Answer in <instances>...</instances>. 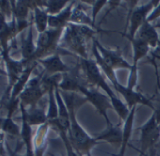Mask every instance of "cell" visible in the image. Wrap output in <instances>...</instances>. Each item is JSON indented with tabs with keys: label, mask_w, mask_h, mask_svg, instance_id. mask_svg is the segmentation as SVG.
Masks as SVG:
<instances>
[{
	"label": "cell",
	"mask_w": 160,
	"mask_h": 156,
	"mask_svg": "<svg viewBox=\"0 0 160 156\" xmlns=\"http://www.w3.org/2000/svg\"><path fill=\"white\" fill-rule=\"evenodd\" d=\"M98 142L106 141L110 144H116L118 146H122V129L121 128V124L112 125L108 127V129L95 137Z\"/></svg>",
	"instance_id": "obj_17"
},
{
	"label": "cell",
	"mask_w": 160,
	"mask_h": 156,
	"mask_svg": "<svg viewBox=\"0 0 160 156\" xmlns=\"http://www.w3.org/2000/svg\"><path fill=\"white\" fill-rule=\"evenodd\" d=\"M79 67L80 71H81V74L89 85L103 90V91L109 97L110 100L118 97L113 89L107 82L106 76L104 75L94 59L79 58Z\"/></svg>",
	"instance_id": "obj_3"
},
{
	"label": "cell",
	"mask_w": 160,
	"mask_h": 156,
	"mask_svg": "<svg viewBox=\"0 0 160 156\" xmlns=\"http://www.w3.org/2000/svg\"><path fill=\"white\" fill-rule=\"evenodd\" d=\"M60 93L70 115V128L68 131L69 140L79 156H92L91 150L98 141L95 137H92L85 131L76 119V109L81 105L78 104V100H80V98L73 92H65L60 90Z\"/></svg>",
	"instance_id": "obj_1"
},
{
	"label": "cell",
	"mask_w": 160,
	"mask_h": 156,
	"mask_svg": "<svg viewBox=\"0 0 160 156\" xmlns=\"http://www.w3.org/2000/svg\"><path fill=\"white\" fill-rule=\"evenodd\" d=\"M71 24L73 25H77V26H86V27H90L95 30H97L99 33L102 32H112L109 30H103L100 28V27L96 26V24L93 23L92 17L86 12L84 7H83V3L80 2H76L73 9H72V16H71V20H70Z\"/></svg>",
	"instance_id": "obj_11"
},
{
	"label": "cell",
	"mask_w": 160,
	"mask_h": 156,
	"mask_svg": "<svg viewBox=\"0 0 160 156\" xmlns=\"http://www.w3.org/2000/svg\"><path fill=\"white\" fill-rule=\"evenodd\" d=\"M76 1H71L60 13L57 15H49L48 27L52 29H64L70 24L72 9Z\"/></svg>",
	"instance_id": "obj_15"
},
{
	"label": "cell",
	"mask_w": 160,
	"mask_h": 156,
	"mask_svg": "<svg viewBox=\"0 0 160 156\" xmlns=\"http://www.w3.org/2000/svg\"><path fill=\"white\" fill-rule=\"evenodd\" d=\"M55 89L56 87H52L48 90L49 94V109L47 113V121L50 123L57 120L58 118V103L55 95Z\"/></svg>",
	"instance_id": "obj_21"
},
{
	"label": "cell",
	"mask_w": 160,
	"mask_h": 156,
	"mask_svg": "<svg viewBox=\"0 0 160 156\" xmlns=\"http://www.w3.org/2000/svg\"><path fill=\"white\" fill-rule=\"evenodd\" d=\"M158 18H160V3H159V5H158L157 7H155V8L152 10V12L150 13V15H149L148 18H147V22L152 23V22L155 21V20L158 19Z\"/></svg>",
	"instance_id": "obj_27"
},
{
	"label": "cell",
	"mask_w": 160,
	"mask_h": 156,
	"mask_svg": "<svg viewBox=\"0 0 160 156\" xmlns=\"http://www.w3.org/2000/svg\"><path fill=\"white\" fill-rule=\"evenodd\" d=\"M113 89L115 90L116 92H118L119 94H121L124 101L125 104L127 105V106L129 107V109H131L132 107L136 106L137 105H146L149 108L152 109L153 111L156 109L155 106L153 105L151 99L145 97L143 94H141L140 92L136 91L135 90H131L129 89L127 86H123L122 85L120 82L116 83L113 86Z\"/></svg>",
	"instance_id": "obj_10"
},
{
	"label": "cell",
	"mask_w": 160,
	"mask_h": 156,
	"mask_svg": "<svg viewBox=\"0 0 160 156\" xmlns=\"http://www.w3.org/2000/svg\"><path fill=\"white\" fill-rule=\"evenodd\" d=\"M50 155H51V156H54V155H53V154H50Z\"/></svg>",
	"instance_id": "obj_31"
},
{
	"label": "cell",
	"mask_w": 160,
	"mask_h": 156,
	"mask_svg": "<svg viewBox=\"0 0 160 156\" xmlns=\"http://www.w3.org/2000/svg\"><path fill=\"white\" fill-rule=\"evenodd\" d=\"M152 63H154V60L155 59H158L160 60V46H157L155 49H153L152 51Z\"/></svg>",
	"instance_id": "obj_29"
},
{
	"label": "cell",
	"mask_w": 160,
	"mask_h": 156,
	"mask_svg": "<svg viewBox=\"0 0 160 156\" xmlns=\"http://www.w3.org/2000/svg\"><path fill=\"white\" fill-rule=\"evenodd\" d=\"M64 29L49 28L43 33H41L38 38L37 50L33 58H40L42 56L56 51L58 44L62 38Z\"/></svg>",
	"instance_id": "obj_7"
},
{
	"label": "cell",
	"mask_w": 160,
	"mask_h": 156,
	"mask_svg": "<svg viewBox=\"0 0 160 156\" xmlns=\"http://www.w3.org/2000/svg\"><path fill=\"white\" fill-rule=\"evenodd\" d=\"M44 92H47V90L42 85L41 77H36L28 83V88L21 94V99L25 104L34 105L41 99Z\"/></svg>",
	"instance_id": "obj_12"
},
{
	"label": "cell",
	"mask_w": 160,
	"mask_h": 156,
	"mask_svg": "<svg viewBox=\"0 0 160 156\" xmlns=\"http://www.w3.org/2000/svg\"><path fill=\"white\" fill-rule=\"evenodd\" d=\"M68 0H50L46 1L45 12L48 15H57L60 13L70 3Z\"/></svg>",
	"instance_id": "obj_22"
},
{
	"label": "cell",
	"mask_w": 160,
	"mask_h": 156,
	"mask_svg": "<svg viewBox=\"0 0 160 156\" xmlns=\"http://www.w3.org/2000/svg\"><path fill=\"white\" fill-rule=\"evenodd\" d=\"M37 47H35L34 41H33V35H32V28H29L28 38L23 43V56L26 59H30L34 57V55L36 53Z\"/></svg>",
	"instance_id": "obj_23"
},
{
	"label": "cell",
	"mask_w": 160,
	"mask_h": 156,
	"mask_svg": "<svg viewBox=\"0 0 160 156\" xmlns=\"http://www.w3.org/2000/svg\"><path fill=\"white\" fill-rule=\"evenodd\" d=\"M3 130H4L5 132H7V133L12 134H16V135H18V134H20L18 126L11 119L10 117H9V119L4 122V124H3Z\"/></svg>",
	"instance_id": "obj_26"
},
{
	"label": "cell",
	"mask_w": 160,
	"mask_h": 156,
	"mask_svg": "<svg viewBox=\"0 0 160 156\" xmlns=\"http://www.w3.org/2000/svg\"><path fill=\"white\" fill-rule=\"evenodd\" d=\"M121 3H122V1H108V5L109 6V9H108V12H106V14H105V16H104L103 20H105V19H106V17L109 14V12H112L116 7H118Z\"/></svg>",
	"instance_id": "obj_28"
},
{
	"label": "cell",
	"mask_w": 160,
	"mask_h": 156,
	"mask_svg": "<svg viewBox=\"0 0 160 156\" xmlns=\"http://www.w3.org/2000/svg\"><path fill=\"white\" fill-rule=\"evenodd\" d=\"M28 6L29 3L27 1H20L15 8V14L20 20H25L28 13Z\"/></svg>",
	"instance_id": "obj_24"
},
{
	"label": "cell",
	"mask_w": 160,
	"mask_h": 156,
	"mask_svg": "<svg viewBox=\"0 0 160 156\" xmlns=\"http://www.w3.org/2000/svg\"><path fill=\"white\" fill-rule=\"evenodd\" d=\"M135 38L145 41L150 46V48H152L153 50L158 46L160 36L156 30L155 26L145 21L137 32Z\"/></svg>",
	"instance_id": "obj_13"
},
{
	"label": "cell",
	"mask_w": 160,
	"mask_h": 156,
	"mask_svg": "<svg viewBox=\"0 0 160 156\" xmlns=\"http://www.w3.org/2000/svg\"><path fill=\"white\" fill-rule=\"evenodd\" d=\"M137 105L132 107L130 109V113L125 119L123 123V128H122V142L121 146V149L119 154L114 155V156H124V152L126 150V148L130 142L132 134H133V127H134V120H135V113H136Z\"/></svg>",
	"instance_id": "obj_16"
},
{
	"label": "cell",
	"mask_w": 160,
	"mask_h": 156,
	"mask_svg": "<svg viewBox=\"0 0 160 156\" xmlns=\"http://www.w3.org/2000/svg\"><path fill=\"white\" fill-rule=\"evenodd\" d=\"M40 62L43 65L46 72L48 75H54V74H63L66 72H70L72 71L73 68H71L67 66L60 58V56L58 54L52 55L49 57H46L44 59H40Z\"/></svg>",
	"instance_id": "obj_14"
},
{
	"label": "cell",
	"mask_w": 160,
	"mask_h": 156,
	"mask_svg": "<svg viewBox=\"0 0 160 156\" xmlns=\"http://www.w3.org/2000/svg\"><path fill=\"white\" fill-rule=\"evenodd\" d=\"M140 131V149L139 153L146 154L151 149L154 148L155 144L160 139V124L157 123L155 115L150 119L139 128Z\"/></svg>",
	"instance_id": "obj_6"
},
{
	"label": "cell",
	"mask_w": 160,
	"mask_h": 156,
	"mask_svg": "<svg viewBox=\"0 0 160 156\" xmlns=\"http://www.w3.org/2000/svg\"><path fill=\"white\" fill-rule=\"evenodd\" d=\"M138 1H129V5L131 9L129 10V13L127 16L125 31L122 33V36L127 38L128 40L134 39L136 37L137 32L140 28V27L147 21L148 16L152 12V10L157 7L160 3L159 0H152L146 4L138 6Z\"/></svg>",
	"instance_id": "obj_2"
},
{
	"label": "cell",
	"mask_w": 160,
	"mask_h": 156,
	"mask_svg": "<svg viewBox=\"0 0 160 156\" xmlns=\"http://www.w3.org/2000/svg\"><path fill=\"white\" fill-rule=\"evenodd\" d=\"M79 93L84 95L87 102L91 103L97 110V112L104 117L108 127L112 126L113 124L110 122L109 118L108 116V110L113 109V106L111 105L110 99L107 94H104L98 90L97 88L92 87L89 85L88 83L80 87Z\"/></svg>",
	"instance_id": "obj_4"
},
{
	"label": "cell",
	"mask_w": 160,
	"mask_h": 156,
	"mask_svg": "<svg viewBox=\"0 0 160 156\" xmlns=\"http://www.w3.org/2000/svg\"><path fill=\"white\" fill-rule=\"evenodd\" d=\"M92 42L96 45V47H97L102 58L104 59V61L111 69H113L114 71L119 70V69H127V70L131 71L132 65L129 64L123 58L120 49L112 50V49L107 48L103 44H101L96 38L92 39Z\"/></svg>",
	"instance_id": "obj_8"
},
{
	"label": "cell",
	"mask_w": 160,
	"mask_h": 156,
	"mask_svg": "<svg viewBox=\"0 0 160 156\" xmlns=\"http://www.w3.org/2000/svg\"><path fill=\"white\" fill-rule=\"evenodd\" d=\"M26 119L28 123L31 125H43L47 122V115L42 108H33L29 113L26 112Z\"/></svg>",
	"instance_id": "obj_19"
},
{
	"label": "cell",
	"mask_w": 160,
	"mask_h": 156,
	"mask_svg": "<svg viewBox=\"0 0 160 156\" xmlns=\"http://www.w3.org/2000/svg\"><path fill=\"white\" fill-rule=\"evenodd\" d=\"M13 156H21V155H17V154H14Z\"/></svg>",
	"instance_id": "obj_30"
},
{
	"label": "cell",
	"mask_w": 160,
	"mask_h": 156,
	"mask_svg": "<svg viewBox=\"0 0 160 156\" xmlns=\"http://www.w3.org/2000/svg\"><path fill=\"white\" fill-rule=\"evenodd\" d=\"M129 41H131L133 47V64L129 73L127 87L131 90H135L138 81V63L140 59L148 55L151 48L145 41L141 40L134 38Z\"/></svg>",
	"instance_id": "obj_9"
},
{
	"label": "cell",
	"mask_w": 160,
	"mask_h": 156,
	"mask_svg": "<svg viewBox=\"0 0 160 156\" xmlns=\"http://www.w3.org/2000/svg\"><path fill=\"white\" fill-rule=\"evenodd\" d=\"M62 41L64 45L71 51L72 54L77 55L79 58L88 59V50H87V41L81 36L73 24H69L63 32Z\"/></svg>",
	"instance_id": "obj_5"
},
{
	"label": "cell",
	"mask_w": 160,
	"mask_h": 156,
	"mask_svg": "<svg viewBox=\"0 0 160 156\" xmlns=\"http://www.w3.org/2000/svg\"><path fill=\"white\" fill-rule=\"evenodd\" d=\"M92 53L94 56V60L96 61L97 65L99 66V68L101 69L102 72L104 73V75L108 78V81L111 83L112 86H114L116 83H118V79H117V76H116V73H115V71L113 69H111L105 61L104 59L102 58L96 45L92 42Z\"/></svg>",
	"instance_id": "obj_18"
},
{
	"label": "cell",
	"mask_w": 160,
	"mask_h": 156,
	"mask_svg": "<svg viewBox=\"0 0 160 156\" xmlns=\"http://www.w3.org/2000/svg\"><path fill=\"white\" fill-rule=\"evenodd\" d=\"M108 1H107V0H95L94 4L92 7V19L94 24H96V18H97L98 13L101 12V10L105 6L108 5Z\"/></svg>",
	"instance_id": "obj_25"
},
{
	"label": "cell",
	"mask_w": 160,
	"mask_h": 156,
	"mask_svg": "<svg viewBox=\"0 0 160 156\" xmlns=\"http://www.w3.org/2000/svg\"><path fill=\"white\" fill-rule=\"evenodd\" d=\"M34 17H35V25L40 34L46 31L48 27L49 15L47 14L45 10H42L40 7H36L34 9Z\"/></svg>",
	"instance_id": "obj_20"
}]
</instances>
